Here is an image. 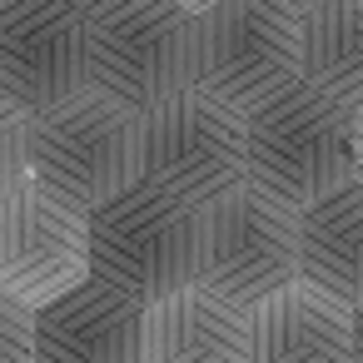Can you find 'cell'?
Segmentation results:
<instances>
[{
  "mask_svg": "<svg viewBox=\"0 0 363 363\" xmlns=\"http://www.w3.org/2000/svg\"><path fill=\"white\" fill-rule=\"evenodd\" d=\"M90 279L110 294L150 308L179 289H194L199 274V209L135 184L85 219Z\"/></svg>",
  "mask_w": 363,
  "mask_h": 363,
  "instance_id": "3",
  "label": "cell"
},
{
  "mask_svg": "<svg viewBox=\"0 0 363 363\" xmlns=\"http://www.w3.org/2000/svg\"><path fill=\"white\" fill-rule=\"evenodd\" d=\"M298 284V214L254 184L229 189L199 209L194 289L249 313L279 289Z\"/></svg>",
  "mask_w": 363,
  "mask_h": 363,
  "instance_id": "5",
  "label": "cell"
},
{
  "mask_svg": "<svg viewBox=\"0 0 363 363\" xmlns=\"http://www.w3.org/2000/svg\"><path fill=\"white\" fill-rule=\"evenodd\" d=\"M75 0H0V100L26 120L90 90V35Z\"/></svg>",
  "mask_w": 363,
  "mask_h": 363,
  "instance_id": "8",
  "label": "cell"
},
{
  "mask_svg": "<svg viewBox=\"0 0 363 363\" xmlns=\"http://www.w3.org/2000/svg\"><path fill=\"white\" fill-rule=\"evenodd\" d=\"M298 284L333 308H363V179L298 214Z\"/></svg>",
  "mask_w": 363,
  "mask_h": 363,
  "instance_id": "11",
  "label": "cell"
},
{
  "mask_svg": "<svg viewBox=\"0 0 363 363\" xmlns=\"http://www.w3.org/2000/svg\"><path fill=\"white\" fill-rule=\"evenodd\" d=\"M194 95L254 115L289 85H298V26L294 6L269 0H219L199 11Z\"/></svg>",
  "mask_w": 363,
  "mask_h": 363,
  "instance_id": "6",
  "label": "cell"
},
{
  "mask_svg": "<svg viewBox=\"0 0 363 363\" xmlns=\"http://www.w3.org/2000/svg\"><path fill=\"white\" fill-rule=\"evenodd\" d=\"M353 179H363V110L353 115Z\"/></svg>",
  "mask_w": 363,
  "mask_h": 363,
  "instance_id": "18",
  "label": "cell"
},
{
  "mask_svg": "<svg viewBox=\"0 0 363 363\" xmlns=\"http://www.w3.org/2000/svg\"><path fill=\"white\" fill-rule=\"evenodd\" d=\"M298 26V85L363 110V6H294Z\"/></svg>",
  "mask_w": 363,
  "mask_h": 363,
  "instance_id": "14",
  "label": "cell"
},
{
  "mask_svg": "<svg viewBox=\"0 0 363 363\" xmlns=\"http://www.w3.org/2000/svg\"><path fill=\"white\" fill-rule=\"evenodd\" d=\"M90 279L85 219L60 199L21 184L0 199V294L30 313Z\"/></svg>",
  "mask_w": 363,
  "mask_h": 363,
  "instance_id": "9",
  "label": "cell"
},
{
  "mask_svg": "<svg viewBox=\"0 0 363 363\" xmlns=\"http://www.w3.org/2000/svg\"><path fill=\"white\" fill-rule=\"evenodd\" d=\"M26 135H30V120L0 100V199L16 194L21 184H30V169H26Z\"/></svg>",
  "mask_w": 363,
  "mask_h": 363,
  "instance_id": "15",
  "label": "cell"
},
{
  "mask_svg": "<svg viewBox=\"0 0 363 363\" xmlns=\"http://www.w3.org/2000/svg\"><path fill=\"white\" fill-rule=\"evenodd\" d=\"M244 348L249 363H353L348 313L303 284H289L244 313Z\"/></svg>",
  "mask_w": 363,
  "mask_h": 363,
  "instance_id": "12",
  "label": "cell"
},
{
  "mask_svg": "<svg viewBox=\"0 0 363 363\" xmlns=\"http://www.w3.org/2000/svg\"><path fill=\"white\" fill-rule=\"evenodd\" d=\"M30 184L80 219L140 184V120L95 90L45 110L26 135Z\"/></svg>",
  "mask_w": 363,
  "mask_h": 363,
  "instance_id": "2",
  "label": "cell"
},
{
  "mask_svg": "<svg viewBox=\"0 0 363 363\" xmlns=\"http://www.w3.org/2000/svg\"><path fill=\"white\" fill-rule=\"evenodd\" d=\"M140 184L204 209L244 184V115L179 95L140 120Z\"/></svg>",
  "mask_w": 363,
  "mask_h": 363,
  "instance_id": "7",
  "label": "cell"
},
{
  "mask_svg": "<svg viewBox=\"0 0 363 363\" xmlns=\"http://www.w3.org/2000/svg\"><path fill=\"white\" fill-rule=\"evenodd\" d=\"M348 353H353V363H363V308L348 313Z\"/></svg>",
  "mask_w": 363,
  "mask_h": 363,
  "instance_id": "17",
  "label": "cell"
},
{
  "mask_svg": "<svg viewBox=\"0 0 363 363\" xmlns=\"http://www.w3.org/2000/svg\"><path fill=\"white\" fill-rule=\"evenodd\" d=\"M140 363H249L244 313L204 289H179L145 308Z\"/></svg>",
  "mask_w": 363,
  "mask_h": 363,
  "instance_id": "13",
  "label": "cell"
},
{
  "mask_svg": "<svg viewBox=\"0 0 363 363\" xmlns=\"http://www.w3.org/2000/svg\"><path fill=\"white\" fill-rule=\"evenodd\" d=\"M199 11L174 0H110L85 11L90 90L135 120L194 90Z\"/></svg>",
  "mask_w": 363,
  "mask_h": 363,
  "instance_id": "1",
  "label": "cell"
},
{
  "mask_svg": "<svg viewBox=\"0 0 363 363\" xmlns=\"http://www.w3.org/2000/svg\"><path fill=\"white\" fill-rule=\"evenodd\" d=\"M244 184L294 214L353 184V115L308 85H289L244 115Z\"/></svg>",
  "mask_w": 363,
  "mask_h": 363,
  "instance_id": "4",
  "label": "cell"
},
{
  "mask_svg": "<svg viewBox=\"0 0 363 363\" xmlns=\"http://www.w3.org/2000/svg\"><path fill=\"white\" fill-rule=\"evenodd\" d=\"M145 308L85 279L35 308V363H140Z\"/></svg>",
  "mask_w": 363,
  "mask_h": 363,
  "instance_id": "10",
  "label": "cell"
},
{
  "mask_svg": "<svg viewBox=\"0 0 363 363\" xmlns=\"http://www.w3.org/2000/svg\"><path fill=\"white\" fill-rule=\"evenodd\" d=\"M0 363H35V313L0 294Z\"/></svg>",
  "mask_w": 363,
  "mask_h": 363,
  "instance_id": "16",
  "label": "cell"
}]
</instances>
